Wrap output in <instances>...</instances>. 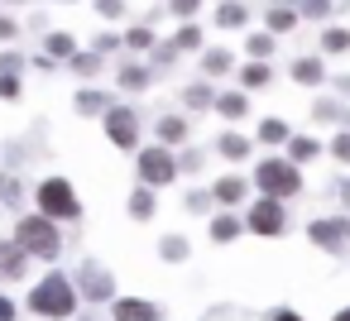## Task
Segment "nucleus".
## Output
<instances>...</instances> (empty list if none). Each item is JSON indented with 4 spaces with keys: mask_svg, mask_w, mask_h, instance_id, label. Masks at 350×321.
<instances>
[{
    "mask_svg": "<svg viewBox=\"0 0 350 321\" xmlns=\"http://www.w3.org/2000/svg\"><path fill=\"white\" fill-rule=\"evenodd\" d=\"M15 240H20L25 254H39V259H53L58 254V230L49 221H39V216H25L20 230H15Z\"/></svg>",
    "mask_w": 350,
    "mask_h": 321,
    "instance_id": "1",
    "label": "nucleus"
},
{
    "mask_svg": "<svg viewBox=\"0 0 350 321\" xmlns=\"http://www.w3.org/2000/svg\"><path fill=\"white\" fill-rule=\"evenodd\" d=\"M29 307L34 311H44V316H68L72 311V288H68V278H44L34 292H29Z\"/></svg>",
    "mask_w": 350,
    "mask_h": 321,
    "instance_id": "2",
    "label": "nucleus"
},
{
    "mask_svg": "<svg viewBox=\"0 0 350 321\" xmlns=\"http://www.w3.org/2000/svg\"><path fill=\"white\" fill-rule=\"evenodd\" d=\"M254 182L264 187V197H293L302 182H297V173H293V163H259V173H254Z\"/></svg>",
    "mask_w": 350,
    "mask_h": 321,
    "instance_id": "3",
    "label": "nucleus"
},
{
    "mask_svg": "<svg viewBox=\"0 0 350 321\" xmlns=\"http://www.w3.org/2000/svg\"><path fill=\"white\" fill-rule=\"evenodd\" d=\"M39 211H49V216H77L82 206H77V197H72V187L63 178H49L39 187Z\"/></svg>",
    "mask_w": 350,
    "mask_h": 321,
    "instance_id": "4",
    "label": "nucleus"
},
{
    "mask_svg": "<svg viewBox=\"0 0 350 321\" xmlns=\"http://www.w3.org/2000/svg\"><path fill=\"white\" fill-rule=\"evenodd\" d=\"M139 178L154 182V187L168 182V178H173V158H168L163 149H144V154H139Z\"/></svg>",
    "mask_w": 350,
    "mask_h": 321,
    "instance_id": "5",
    "label": "nucleus"
},
{
    "mask_svg": "<svg viewBox=\"0 0 350 321\" xmlns=\"http://www.w3.org/2000/svg\"><path fill=\"white\" fill-rule=\"evenodd\" d=\"M250 230H259V235H278V230H283V206H278L273 197H264V201L250 211Z\"/></svg>",
    "mask_w": 350,
    "mask_h": 321,
    "instance_id": "6",
    "label": "nucleus"
},
{
    "mask_svg": "<svg viewBox=\"0 0 350 321\" xmlns=\"http://www.w3.org/2000/svg\"><path fill=\"white\" fill-rule=\"evenodd\" d=\"M312 240L326 245V249H345V245H350V221H345V216H336V221H317V225H312Z\"/></svg>",
    "mask_w": 350,
    "mask_h": 321,
    "instance_id": "7",
    "label": "nucleus"
},
{
    "mask_svg": "<svg viewBox=\"0 0 350 321\" xmlns=\"http://www.w3.org/2000/svg\"><path fill=\"white\" fill-rule=\"evenodd\" d=\"M106 135H111L116 149H130V144H135V115H130V111H111V115H106Z\"/></svg>",
    "mask_w": 350,
    "mask_h": 321,
    "instance_id": "8",
    "label": "nucleus"
},
{
    "mask_svg": "<svg viewBox=\"0 0 350 321\" xmlns=\"http://www.w3.org/2000/svg\"><path fill=\"white\" fill-rule=\"evenodd\" d=\"M82 292H87V297H111V278H106L96 264H87V268H82Z\"/></svg>",
    "mask_w": 350,
    "mask_h": 321,
    "instance_id": "9",
    "label": "nucleus"
},
{
    "mask_svg": "<svg viewBox=\"0 0 350 321\" xmlns=\"http://www.w3.org/2000/svg\"><path fill=\"white\" fill-rule=\"evenodd\" d=\"M116 321H159V307H149V302H116Z\"/></svg>",
    "mask_w": 350,
    "mask_h": 321,
    "instance_id": "10",
    "label": "nucleus"
},
{
    "mask_svg": "<svg viewBox=\"0 0 350 321\" xmlns=\"http://www.w3.org/2000/svg\"><path fill=\"white\" fill-rule=\"evenodd\" d=\"M20 268H25V249H20V245H0V273L15 278Z\"/></svg>",
    "mask_w": 350,
    "mask_h": 321,
    "instance_id": "11",
    "label": "nucleus"
},
{
    "mask_svg": "<svg viewBox=\"0 0 350 321\" xmlns=\"http://www.w3.org/2000/svg\"><path fill=\"white\" fill-rule=\"evenodd\" d=\"M216 197H221V201H240V197H245V182H240V178H221V182H216Z\"/></svg>",
    "mask_w": 350,
    "mask_h": 321,
    "instance_id": "12",
    "label": "nucleus"
},
{
    "mask_svg": "<svg viewBox=\"0 0 350 321\" xmlns=\"http://www.w3.org/2000/svg\"><path fill=\"white\" fill-rule=\"evenodd\" d=\"M259 139H264V144H278V139H288V125H283V120H264V125H259Z\"/></svg>",
    "mask_w": 350,
    "mask_h": 321,
    "instance_id": "13",
    "label": "nucleus"
},
{
    "mask_svg": "<svg viewBox=\"0 0 350 321\" xmlns=\"http://www.w3.org/2000/svg\"><path fill=\"white\" fill-rule=\"evenodd\" d=\"M130 211H135L139 221H144V216H154V197H149V192H135V197H130Z\"/></svg>",
    "mask_w": 350,
    "mask_h": 321,
    "instance_id": "14",
    "label": "nucleus"
},
{
    "mask_svg": "<svg viewBox=\"0 0 350 321\" xmlns=\"http://www.w3.org/2000/svg\"><path fill=\"white\" fill-rule=\"evenodd\" d=\"M293 77H297V82H321V63H297Z\"/></svg>",
    "mask_w": 350,
    "mask_h": 321,
    "instance_id": "15",
    "label": "nucleus"
},
{
    "mask_svg": "<svg viewBox=\"0 0 350 321\" xmlns=\"http://www.w3.org/2000/svg\"><path fill=\"white\" fill-rule=\"evenodd\" d=\"M216 106H221V115H230V120H235V115H245V96H221Z\"/></svg>",
    "mask_w": 350,
    "mask_h": 321,
    "instance_id": "16",
    "label": "nucleus"
},
{
    "mask_svg": "<svg viewBox=\"0 0 350 321\" xmlns=\"http://www.w3.org/2000/svg\"><path fill=\"white\" fill-rule=\"evenodd\" d=\"M211 235H216V240H235V235H240V225H235L230 216H221V221L211 225Z\"/></svg>",
    "mask_w": 350,
    "mask_h": 321,
    "instance_id": "17",
    "label": "nucleus"
},
{
    "mask_svg": "<svg viewBox=\"0 0 350 321\" xmlns=\"http://www.w3.org/2000/svg\"><path fill=\"white\" fill-rule=\"evenodd\" d=\"M269 29H273V34L293 29V10H273V15H269Z\"/></svg>",
    "mask_w": 350,
    "mask_h": 321,
    "instance_id": "18",
    "label": "nucleus"
},
{
    "mask_svg": "<svg viewBox=\"0 0 350 321\" xmlns=\"http://www.w3.org/2000/svg\"><path fill=\"white\" fill-rule=\"evenodd\" d=\"M159 130H163V139H168V144H178V139H187V130H183V120H163Z\"/></svg>",
    "mask_w": 350,
    "mask_h": 321,
    "instance_id": "19",
    "label": "nucleus"
},
{
    "mask_svg": "<svg viewBox=\"0 0 350 321\" xmlns=\"http://www.w3.org/2000/svg\"><path fill=\"white\" fill-rule=\"evenodd\" d=\"M221 154H226V158H245V139L226 135V139H221Z\"/></svg>",
    "mask_w": 350,
    "mask_h": 321,
    "instance_id": "20",
    "label": "nucleus"
},
{
    "mask_svg": "<svg viewBox=\"0 0 350 321\" xmlns=\"http://www.w3.org/2000/svg\"><path fill=\"white\" fill-rule=\"evenodd\" d=\"M240 20H245V10H240V5H221V25H226V29H235Z\"/></svg>",
    "mask_w": 350,
    "mask_h": 321,
    "instance_id": "21",
    "label": "nucleus"
},
{
    "mask_svg": "<svg viewBox=\"0 0 350 321\" xmlns=\"http://www.w3.org/2000/svg\"><path fill=\"white\" fill-rule=\"evenodd\" d=\"M245 82H250V87H264V82H269V68H264V63L245 68Z\"/></svg>",
    "mask_w": 350,
    "mask_h": 321,
    "instance_id": "22",
    "label": "nucleus"
},
{
    "mask_svg": "<svg viewBox=\"0 0 350 321\" xmlns=\"http://www.w3.org/2000/svg\"><path fill=\"white\" fill-rule=\"evenodd\" d=\"M326 48H331V53H340V48H350V34H340V29H331V34H326Z\"/></svg>",
    "mask_w": 350,
    "mask_h": 321,
    "instance_id": "23",
    "label": "nucleus"
},
{
    "mask_svg": "<svg viewBox=\"0 0 350 321\" xmlns=\"http://www.w3.org/2000/svg\"><path fill=\"white\" fill-rule=\"evenodd\" d=\"M226 68H230L226 53H206V72H226Z\"/></svg>",
    "mask_w": 350,
    "mask_h": 321,
    "instance_id": "24",
    "label": "nucleus"
},
{
    "mask_svg": "<svg viewBox=\"0 0 350 321\" xmlns=\"http://www.w3.org/2000/svg\"><path fill=\"white\" fill-rule=\"evenodd\" d=\"M206 101H211L206 87H187V106H206Z\"/></svg>",
    "mask_w": 350,
    "mask_h": 321,
    "instance_id": "25",
    "label": "nucleus"
},
{
    "mask_svg": "<svg viewBox=\"0 0 350 321\" xmlns=\"http://www.w3.org/2000/svg\"><path fill=\"white\" fill-rule=\"evenodd\" d=\"M49 48H53V53H72V39H68V34H53Z\"/></svg>",
    "mask_w": 350,
    "mask_h": 321,
    "instance_id": "26",
    "label": "nucleus"
},
{
    "mask_svg": "<svg viewBox=\"0 0 350 321\" xmlns=\"http://www.w3.org/2000/svg\"><path fill=\"white\" fill-rule=\"evenodd\" d=\"M312 154H317L312 139H297V144H293V158H312Z\"/></svg>",
    "mask_w": 350,
    "mask_h": 321,
    "instance_id": "27",
    "label": "nucleus"
},
{
    "mask_svg": "<svg viewBox=\"0 0 350 321\" xmlns=\"http://www.w3.org/2000/svg\"><path fill=\"white\" fill-rule=\"evenodd\" d=\"M163 254H168V259H183L187 245H183V240H163Z\"/></svg>",
    "mask_w": 350,
    "mask_h": 321,
    "instance_id": "28",
    "label": "nucleus"
},
{
    "mask_svg": "<svg viewBox=\"0 0 350 321\" xmlns=\"http://www.w3.org/2000/svg\"><path fill=\"white\" fill-rule=\"evenodd\" d=\"M0 96H5V101H15V96H20V87H15V77H0Z\"/></svg>",
    "mask_w": 350,
    "mask_h": 321,
    "instance_id": "29",
    "label": "nucleus"
},
{
    "mask_svg": "<svg viewBox=\"0 0 350 321\" xmlns=\"http://www.w3.org/2000/svg\"><path fill=\"white\" fill-rule=\"evenodd\" d=\"M125 87H144V72L139 68H125Z\"/></svg>",
    "mask_w": 350,
    "mask_h": 321,
    "instance_id": "30",
    "label": "nucleus"
},
{
    "mask_svg": "<svg viewBox=\"0 0 350 321\" xmlns=\"http://www.w3.org/2000/svg\"><path fill=\"white\" fill-rule=\"evenodd\" d=\"M173 10H178V15H192V10H197V0H173Z\"/></svg>",
    "mask_w": 350,
    "mask_h": 321,
    "instance_id": "31",
    "label": "nucleus"
},
{
    "mask_svg": "<svg viewBox=\"0 0 350 321\" xmlns=\"http://www.w3.org/2000/svg\"><path fill=\"white\" fill-rule=\"evenodd\" d=\"M0 321H15V307H10L5 297H0Z\"/></svg>",
    "mask_w": 350,
    "mask_h": 321,
    "instance_id": "32",
    "label": "nucleus"
},
{
    "mask_svg": "<svg viewBox=\"0 0 350 321\" xmlns=\"http://www.w3.org/2000/svg\"><path fill=\"white\" fill-rule=\"evenodd\" d=\"M336 154H340V158H350V139H345V135L336 139Z\"/></svg>",
    "mask_w": 350,
    "mask_h": 321,
    "instance_id": "33",
    "label": "nucleus"
},
{
    "mask_svg": "<svg viewBox=\"0 0 350 321\" xmlns=\"http://www.w3.org/2000/svg\"><path fill=\"white\" fill-rule=\"evenodd\" d=\"M10 34H15V25H10V20H0V39H10Z\"/></svg>",
    "mask_w": 350,
    "mask_h": 321,
    "instance_id": "34",
    "label": "nucleus"
},
{
    "mask_svg": "<svg viewBox=\"0 0 350 321\" xmlns=\"http://www.w3.org/2000/svg\"><path fill=\"white\" fill-rule=\"evenodd\" d=\"M273 321H302V316H293V311H278V316H273Z\"/></svg>",
    "mask_w": 350,
    "mask_h": 321,
    "instance_id": "35",
    "label": "nucleus"
},
{
    "mask_svg": "<svg viewBox=\"0 0 350 321\" xmlns=\"http://www.w3.org/2000/svg\"><path fill=\"white\" fill-rule=\"evenodd\" d=\"M336 321H350V311H336Z\"/></svg>",
    "mask_w": 350,
    "mask_h": 321,
    "instance_id": "36",
    "label": "nucleus"
},
{
    "mask_svg": "<svg viewBox=\"0 0 350 321\" xmlns=\"http://www.w3.org/2000/svg\"><path fill=\"white\" fill-rule=\"evenodd\" d=\"M345 206H350V182H345Z\"/></svg>",
    "mask_w": 350,
    "mask_h": 321,
    "instance_id": "37",
    "label": "nucleus"
}]
</instances>
